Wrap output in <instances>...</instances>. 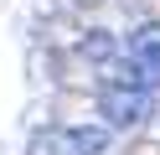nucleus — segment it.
Wrapping results in <instances>:
<instances>
[{
    "label": "nucleus",
    "mask_w": 160,
    "mask_h": 155,
    "mask_svg": "<svg viewBox=\"0 0 160 155\" xmlns=\"http://www.w3.org/2000/svg\"><path fill=\"white\" fill-rule=\"evenodd\" d=\"M124 52H129V67L119 72V83L150 93V88L160 83V26H155V21H150V26H134Z\"/></svg>",
    "instance_id": "nucleus-1"
},
{
    "label": "nucleus",
    "mask_w": 160,
    "mask_h": 155,
    "mask_svg": "<svg viewBox=\"0 0 160 155\" xmlns=\"http://www.w3.org/2000/svg\"><path fill=\"white\" fill-rule=\"evenodd\" d=\"M42 155H103L108 150V129L103 124H67V129H47L36 140Z\"/></svg>",
    "instance_id": "nucleus-3"
},
{
    "label": "nucleus",
    "mask_w": 160,
    "mask_h": 155,
    "mask_svg": "<svg viewBox=\"0 0 160 155\" xmlns=\"http://www.w3.org/2000/svg\"><path fill=\"white\" fill-rule=\"evenodd\" d=\"M155 109V98H150L145 88H124V83H108L103 93H98V114H103V129H134V124H145V114Z\"/></svg>",
    "instance_id": "nucleus-2"
}]
</instances>
